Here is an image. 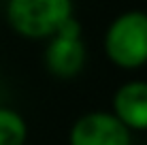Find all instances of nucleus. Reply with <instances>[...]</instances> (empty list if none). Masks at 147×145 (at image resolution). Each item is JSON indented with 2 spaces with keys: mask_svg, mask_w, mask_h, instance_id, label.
Returning a JSON list of instances; mask_svg holds the SVG:
<instances>
[{
  "mask_svg": "<svg viewBox=\"0 0 147 145\" xmlns=\"http://www.w3.org/2000/svg\"><path fill=\"white\" fill-rule=\"evenodd\" d=\"M105 51L119 68L147 64V13L128 11L115 17L105 34Z\"/></svg>",
  "mask_w": 147,
  "mask_h": 145,
  "instance_id": "f257e3e1",
  "label": "nucleus"
},
{
  "mask_svg": "<svg viewBox=\"0 0 147 145\" xmlns=\"http://www.w3.org/2000/svg\"><path fill=\"white\" fill-rule=\"evenodd\" d=\"M73 17L70 0H9L7 19L15 32L28 38L53 36Z\"/></svg>",
  "mask_w": 147,
  "mask_h": 145,
  "instance_id": "f03ea898",
  "label": "nucleus"
},
{
  "mask_svg": "<svg viewBox=\"0 0 147 145\" xmlns=\"http://www.w3.org/2000/svg\"><path fill=\"white\" fill-rule=\"evenodd\" d=\"M45 49V64L49 73L60 79H73L85 66V45L81 41V24L75 17L66 19Z\"/></svg>",
  "mask_w": 147,
  "mask_h": 145,
  "instance_id": "7ed1b4c3",
  "label": "nucleus"
},
{
  "mask_svg": "<svg viewBox=\"0 0 147 145\" xmlns=\"http://www.w3.org/2000/svg\"><path fill=\"white\" fill-rule=\"evenodd\" d=\"M70 145H130V130L113 113L94 111L75 122Z\"/></svg>",
  "mask_w": 147,
  "mask_h": 145,
  "instance_id": "20e7f679",
  "label": "nucleus"
},
{
  "mask_svg": "<svg viewBox=\"0 0 147 145\" xmlns=\"http://www.w3.org/2000/svg\"><path fill=\"white\" fill-rule=\"evenodd\" d=\"M113 115L128 130H147V81L124 83L115 92Z\"/></svg>",
  "mask_w": 147,
  "mask_h": 145,
  "instance_id": "39448f33",
  "label": "nucleus"
},
{
  "mask_svg": "<svg viewBox=\"0 0 147 145\" xmlns=\"http://www.w3.org/2000/svg\"><path fill=\"white\" fill-rule=\"evenodd\" d=\"M26 122L17 111L0 107V145H24L26 143Z\"/></svg>",
  "mask_w": 147,
  "mask_h": 145,
  "instance_id": "423d86ee",
  "label": "nucleus"
}]
</instances>
